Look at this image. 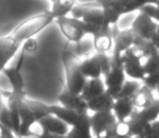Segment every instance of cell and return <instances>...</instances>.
<instances>
[{"instance_id": "6da1fadb", "label": "cell", "mask_w": 159, "mask_h": 138, "mask_svg": "<svg viewBox=\"0 0 159 138\" xmlns=\"http://www.w3.org/2000/svg\"><path fill=\"white\" fill-rule=\"evenodd\" d=\"M79 57L75 51L70 48L69 43L62 50V63L64 66L65 77H66V86L69 91L80 94L86 83L87 79L84 77L79 69Z\"/></svg>"}, {"instance_id": "7a4b0ae2", "label": "cell", "mask_w": 159, "mask_h": 138, "mask_svg": "<svg viewBox=\"0 0 159 138\" xmlns=\"http://www.w3.org/2000/svg\"><path fill=\"white\" fill-rule=\"evenodd\" d=\"M53 21H54V17L51 11H46L22 21L15 26L10 35L20 43H23L26 40L32 39L34 36L39 34Z\"/></svg>"}, {"instance_id": "3957f363", "label": "cell", "mask_w": 159, "mask_h": 138, "mask_svg": "<svg viewBox=\"0 0 159 138\" xmlns=\"http://www.w3.org/2000/svg\"><path fill=\"white\" fill-rule=\"evenodd\" d=\"M70 16L80 19L84 23L88 35H95L105 25L102 9L94 1L93 3H84L74 6L70 12Z\"/></svg>"}, {"instance_id": "277c9868", "label": "cell", "mask_w": 159, "mask_h": 138, "mask_svg": "<svg viewBox=\"0 0 159 138\" xmlns=\"http://www.w3.org/2000/svg\"><path fill=\"white\" fill-rule=\"evenodd\" d=\"M111 66L108 72L104 75V84L106 91L111 94L114 98H117L120 90H121L122 84L125 83L127 79V75L125 73L124 67H122L120 54L116 52L111 53Z\"/></svg>"}, {"instance_id": "5b68a950", "label": "cell", "mask_w": 159, "mask_h": 138, "mask_svg": "<svg viewBox=\"0 0 159 138\" xmlns=\"http://www.w3.org/2000/svg\"><path fill=\"white\" fill-rule=\"evenodd\" d=\"M90 123L94 138H115L117 119L113 111L92 113L90 114Z\"/></svg>"}, {"instance_id": "8992f818", "label": "cell", "mask_w": 159, "mask_h": 138, "mask_svg": "<svg viewBox=\"0 0 159 138\" xmlns=\"http://www.w3.org/2000/svg\"><path fill=\"white\" fill-rule=\"evenodd\" d=\"M69 128L70 127L65 122L50 113L32 124V126L30 127V138L41 136L44 134L66 135Z\"/></svg>"}, {"instance_id": "52a82bcc", "label": "cell", "mask_w": 159, "mask_h": 138, "mask_svg": "<svg viewBox=\"0 0 159 138\" xmlns=\"http://www.w3.org/2000/svg\"><path fill=\"white\" fill-rule=\"evenodd\" d=\"M54 21L60 27L62 34L69 42L79 44L82 39L88 35L86 25L80 19H75L67 15V16L57 17Z\"/></svg>"}, {"instance_id": "ba28073f", "label": "cell", "mask_w": 159, "mask_h": 138, "mask_svg": "<svg viewBox=\"0 0 159 138\" xmlns=\"http://www.w3.org/2000/svg\"><path fill=\"white\" fill-rule=\"evenodd\" d=\"M24 55H25V50L22 51L16 65L12 66V67H6L1 71L7 77V79L9 80V82H10L11 86H12V91L20 93H27L26 92L25 83H24L23 75H22V66H23L24 63Z\"/></svg>"}, {"instance_id": "9c48e42d", "label": "cell", "mask_w": 159, "mask_h": 138, "mask_svg": "<svg viewBox=\"0 0 159 138\" xmlns=\"http://www.w3.org/2000/svg\"><path fill=\"white\" fill-rule=\"evenodd\" d=\"M157 25V22H155L153 19H151L145 13L140 12L138 16H136V19L133 21V23H132L131 29L134 34L138 35L142 39L151 40L152 36L155 32Z\"/></svg>"}, {"instance_id": "30bf717a", "label": "cell", "mask_w": 159, "mask_h": 138, "mask_svg": "<svg viewBox=\"0 0 159 138\" xmlns=\"http://www.w3.org/2000/svg\"><path fill=\"white\" fill-rule=\"evenodd\" d=\"M21 44L11 35L0 37V72L7 67L10 59L19 51Z\"/></svg>"}, {"instance_id": "8fae6325", "label": "cell", "mask_w": 159, "mask_h": 138, "mask_svg": "<svg viewBox=\"0 0 159 138\" xmlns=\"http://www.w3.org/2000/svg\"><path fill=\"white\" fill-rule=\"evenodd\" d=\"M59 101L61 106L70 110L77 111L79 113L89 112L87 101L82 98V96L77 93H74L65 88L59 95Z\"/></svg>"}, {"instance_id": "7c38bea8", "label": "cell", "mask_w": 159, "mask_h": 138, "mask_svg": "<svg viewBox=\"0 0 159 138\" xmlns=\"http://www.w3.org/2000/svg\"><path fill=\"white\" fill-rule=\"evenodd\" d=\"M95 2L102 9L105 25L113 26L118 24L120 17L124 15L118 0H95Z\"/></svg>"}, {"instance_id": "4fadbf2b", "label": "cell", "mask_w": 159, "mask_h": 138, "mask_svg": "<svg viewBox=\"0 0 159 138\" xmlns=\"http://www.w3.org/2000/svg\"><path fill=\"white\" fill-rule=\"evenodd\" d=\"M93 37V48L98 53H109L113 51L114 35L111 26H104Z\"/></svg>"}, {"instance_id": "5bb4252c", "label": "cell", "mask_w": 159, "mask_h": 138, "mask_svg": "<svg viewBox=\"0 0 159 138\" xmlns=\"http://www.w3.org/2000/svg\"><path fill=\"white\" fill-rule=\"evenodd\" d=\"M65 138H94L91 130L90 113H81L78 122L69 128Z\"/></svg>"}, {"instance_id": "9a60e30c", "label": "cell", "mask_w": 159, "mask_h": 138, "mask_svg": "<svg viewBox=\"0 0 159 138\" xmlns=\"http://www.w3.org/2000/svg\"><path fill=\"white\" fill-rule=\"evenodd\" d=\"M115 98L107 91L100 94L98 96L87 101V107L89 112H103V111H111Z\"/></svg>"}, {"instance_id": "2e32d148", "label": "cell", "mask_w": 159, "mask_h": 138, "mask_svg": "<svg viewBox=\"0 0 159 138\" xmlns=\"http://www.w3.org/2000/svg\"><path fill=\"white\" fill-rule=\"evenodd\" d=\"M136 35L132 32L131 28L124 30H118V32L114 36V46L111 52H116L121 55L125 51L131 48L135 43Z\"/></svg>"}, {"instance_id": "e0dca14e", "label": "cell", "mask_w": 159, "mask_h": 138, "mask_svg": "<svg viewBox=\"0 0 159 138\" xmlns=\"http://www.w3.org/2000/svg\"><path fill=\"white\" fill-rule=\"evenodd\" d=\"M134 109H135V107L133 105L132 97L121 96L115 98L111 111H113L117 121H126L128 118L132 114Z\"/></svg>"}, {"instance_id": "ac0fdd59", "label": "cell", "mask_w": 159, "mask_h": 138, "mask_svg": "<svg viewBox=\"0 0 159 138\" xmlns=\"http://www.w3.org/2000/svg\"><path fill=\"white\" fill-rule=\"evenodd\" d=\"M79 69L86 79H96V78L103 77L101 65L95 55L80 59Z\"/></svg>"}, {"instance_id": "d6986e66", "label": "cell", "mask_w": 159, "mask_h": 138, "mask_svg": "<svg viewBox=\"0 0 159 138\" xmlns=\"http://www.w3.org/2000/svg\"><path fill=\"white\" fill-rule=\"evenodd\" d=\"M105 91H106V88H105L104 81H103L102 78L87 79L80 95H81L82 98L87 101H89V99L93 98V97L98 96L100 94L104 93Z\"/></svg>"}, {"instance_id": "ffe728a7", "label": "cell", "mask_w": 159, "mask_h": 138, "mask_svg": "<svg viewBox=\"0 0 159 138\" xmlns=\"http://www.w3.org/2000/svg\"><path fill=\"white\" fill-rule=\"evenodd\" d=\"M131 136H144L149 127V122L144 120L138 113V110L134 109L132 114L127 119Z\"/></svg>"}, {"instance_id": "44dd1931", "label": "cell", "mask_w": 159, "mask_h": 138, "mask_svg": "<svg viewBox=\"0 0 159 138\" xmlns=\"http://www.w3.org/2000/svg\"><path fill=\"white\" fill-rule=\"evenodd\" d=\"M50 113L61 119L69 127H71L77 123L80 114H81L77 111L70 110V109H67L63 106H57V105H50Z\"/></svg>"}, {"instance_id": "7402d4cb", "label": "cell", "mask_w": 159, "mask_h": 138, "mask_svg": "<svg viewBox=\"0 0 159 138\" xmlns=\"http://www.w3.org/2000/svg\"><path fill=\"white\" fill-rule=\"evenodd\" d=\"M132 101H133V105L135 107V109H142L145 107L149 106L154 101H155V97H154V92L148 88L146 85L142 83L141 88L136 91L135 94L132 96Z\"/></svg>"}, {"instance_id": "603a6c76", "label": "cell", "mask_w": 159, "mask_h": 138, "mask_svg": "<svg viewBox=\"0 0 159 138\" xmlns=\"http://www.w3.org/2000/svg\"><path fill=\"white\" fill-rule=\"evenodd\" d=\"M75 4L76 0H54L52 2V8L50 11L55 19L57 17L67 16L70 14Z\"/></svg>"}, {"instance_id": "cb8c5ba5", "label": "cell", "mask_w": 159, "mask_h": 138, "mask_svg": "<svg viewBox=\"0 0 159 138\" xmlns=\"http://www.w3.org/2000/svg\"><path fill=\"white\" fill-rule=\"evenodd\" d=\"M136 110H138L140 117H142L143 119L146 120L149 123L156 121L159 118V98H155V101L149 106L142 109H136Z\"/></svg>"}, {"instance_id": "d4e9b609", "label": "cell", "mask_w": 159, "mask_h": 138, "mask_svg": "<svg viewBox=\"0 0 159 138\" xmlns=\"http://www.w3.org/2000/svg\"><path fill=\"white\" fill-rule=\"evenodd\" d=\"M156 1L157 0H118L124 15L134 12V11H139L144 4L155 3Z\"/></svg>"}, {"instance_id": "484cf974", "label": "cell", "mask_w": 159, "mask_h": 138, "mask_svg": "<svg viewBox=\"0 0 159 138\" xmlns=\"http://www.w3.org/2000/svg\"><path fill=\"white\" fill-rule=\"evenodd\" d=\"M143 68H144L145 75L157 72L159 69V51L148 54L143 61Z\"/></svg>"}, {"instance_id": "4316f807", "label": "cell", "mask_w": 159, "mask_h": 138, "mask_svg": "<svg viewBox=\"0 0 159 138\" xmlns=\"http://www.w3.org/2000/svg\"><path fill=\"white\" fill-rule=\"evenodd\" d=\"M141 85H142V83L140 82V80H134V79L127 80L126 79V81L122 84L121 90H120L117 97H121V96L132 97L136 93V91L141 88Z\"/></svg>"}, {"instance_id": "83f0119b", "label": "cell", "mask_w": 159, "mask_h": 138, "mask_svg": "<svg viewBox=\"0 0 159 138\" xmlns=\"http://www.w3.org/2000/svg\"><path fill=\"white\" fill-rule=\"evenodd\" d=\"M139 11L145 13V14L148 15V16L151 17V19H153L155 22L159 23V0H157L155 3L144 4Z\"/></svg>"}, {"instance_id": "f1b7e54d", "label": "cell", "mask_w": 159, "mask_h": 138, "mask_svg": "<svg viewBox=\"0 0 159 138\" xmlns=\"http://www.w3.org/2000/svg\"><path fill=\"white\" fill-rule=\"evenodd\" d=\"M145 138H159V119L154 122H151L149 127L147 130L146 134L144 135Z\"/></svg>"}, {"instance_id": "f546056e", "label": "cell", "mask_w": 159, "mask_h": 138, "mask_svg": "<svg viewBox=\"0 0 159 138\" xmlns=\"http://www.w3.org/2000/svg\"><path fill=\"white\" fill-rule=\"evenodd\" d=\"M15 137L16 136L13 134V132L10 128H8L3 124L0 123V138H15Z\"/></svg>"}, {"instance_id": "4dcf8cb0", "label": "cell", "mask_w": 159, "mask_h": 138, "mask_svg": "<svg viewBox=\"0 0 159 138\" xmlns=\"http://www.w3.org/2000/svg\"><path fill=\"white\" fill-rule=\"evenodd\" d=\"M149 41H151L152 44H153V45L159 51V23H158L157 27H156L155 32H154V35L152 36V38H151Z\"/></svg>"}, {"instance_id": "1f68e13d", "label": "cell", "mask_w": 159, "mask_h": 138, "mask_svg": "<svg viewBox=\"0 0 159 138\" xmlns=\"http://www.w3.org/2000/svg\"><path fill=\"white\" fill-rule=\"evenodd\" d=\"M32 138H65V135H57V134H44L38 137H32Z\"/></svg>"}, {"instance_id": "d6a6232c", "label": "cell", "mask_w": 159, "mask_h": 138, "mask_svg": "<svg viewBox=\"0 0 159 138\" xmlns=\"http://www.w3.org/2000/svg\"><path fill=\"white\" fill-rule=\"evenodd\" d=\"M3 105H4V98H3V95H2V90L0 88V109H1V107Z\"/></svg>"}, {"instance_id": "836d02e7", "label": "cell", "mask_w": 159, "mask_h": 138, "mask_svg": "<svg viewBox=\"0 0 159 138\" xmlns=\"http://www.w3.org/2000/svg\"><path fill=\"white\" fill-rule=\"evenodd\" d=\"M132 136H129V135H116L115 138H131Z\"/></svg>"}, {"instance_id": "e575fe53", "label": "cell", "mask_w": 159, "mask_h": 138, "mask_svg": "<svg viewBox=\"0 0 159 138\" xmlns=\"http://www.w3.org/2000/svg\"><path fill=\"white\" fill-rule=\"evenodd\" d=\"M157 78H158V83H157V88H156V91H157L159 94V69L157 70Z\"/></svg>"}, {"instance_id": "d590c367", "label": "cell", "mask_w": 159, "mask_h": 138, "mask_svg": "<svg viewBox=\"0 0 159 138\" xmlns=\"http://www.w3.org/2000/svg\"><path fill=\"white\" fill-rule=\"evenodd\" d=\"M131 138H145L144 136H132Z\"/></svg>"}, {"instance_id": "8d00e7d4", "label": "cell", "mask_w": 159, "mask_h": 138, "mask_svg": "<svg viewBox=\"0 0 159 138\" xmlns=\"http://www.w3.org/2000/svg\"><path fill=\"white\" fill-rule=\"evenodd\" d=\"M0 37H2V35H1V30H0Z\"/></svg>"}, {"instance_id": "74e56055", "label": "cell", "mask_w": 159, "mask_h": 138, "mask_svg": "<svg viewBox=\"0 0 159 138\" xmlns=\"http://www.w3.org/2000/svg\"><path fill=\"white\" fill-rule=\"evenodd\" d=\"M50 1H51V2H53V1H54V0H50Z\"/></svg>"}, {"instance_id": "f35d334b", "label": "cell", "mask_w": 159, "mask_h": 138, "mask_svg": "<svg viewBox=\"0 0 159 138\" xmlns=\"http://www.w3.org/2000/svg\"><path fill=\"white\" fill-rule=\"evenodd\" d=\"M15 138H17V137H15Z\"/></svg>"}]
</instances>
